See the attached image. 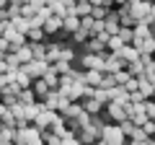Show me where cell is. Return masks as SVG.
Listing matches in <instances>:
<instances>
[{
    "instance_id": "9c48e42d",
    "label": "cell",
    "mask_w": 155,
    "mask_h": 145,
    "mask_svg": "<svg viewBox=\"0 0 155 145\" xmlns=\"http://www.w3.org/2000/svg\"><path fill=\"white\" fill-rule=\"evenodd\" d=\"M26 44L31 47L34 60H44V55H47V42H26Z\"/></svg>"
},
{
    "instance_id": "74e56055",
    "label": "cell",
    "mask_w": 155,
    "mask_h": 145,
    "mask_svg": "<svg viewBox=\"0 0 155 145\" xmlns=\"http://www.w3.org/2000/svg\"><path fill=\"white\" fill-rule=\"evenodd\" d=\"M150 145H155V137H150Z\"/></svg>"
},
{
    "instance_id": "44dd1931",
    "label": "cell",
    "mask_w": 155,
    "mask_h": 145,
    "mask_svg": "<svg viewBox=\"0 0 155 145\" xmlns=\"http://www.w3.org/2000/svg\"><path fill=\"white\" fill-rule=\"evenodd\" d=\"M122 39H119V36H109V42H106V52H119L122 49Z\"/></svg>"
},
{
    "instance_id": "3957f363",
    "label": "cell",
    "mask_w": 155,
    "mask_h": 145,
    "mask_svg": "<svg viewBox=\"0 0 155 145\" xmlns=\"http://www.w3.org/2000/svg\"><path fill=\"white\" fill-rule=\"evenodd\" d=\"M80 62H83L85 70H101V72L106 70V62H104V57H101V55H91V52H85V57Z\"/></svg>"
},
{
    "instance_id": "ffe728a7",
    "label": "cell",
    "mask_w": 155,
    "mask_h": 145,
    "mask_svg": "<svg viewBox=\"0 0 155 145\" xmlns=\"http://www.w3.org/2000/svg\"><path fill=\"white\" fill-rule=\"evenodd\" d=\"M70 39H72V42H78V44H85L91 36H88V31H85V29H78V31H72V34H70Z\"/></svg>"
},
{
    "instance_id": "1f68e13d",
    "label": "cell",
    "mask_w": 155,
    "mask_h": 145,
    "mask_svg": "<svg viewBox=\"0 0 155 145\" xmlns=\"http://www.w3.org/2000/svg\"><path fill=\"white\" fill-rule=\"evenodd\" d=\"M0 23H11V16H8V8H0Z\"/></svg>"
},
{
    "instance_id": "4fadbf2b",
    "label": "cell",
    "mask_w": 155,
    "mask_h": 145,
    "mask_svg": "<svg viewBox=\"0 0 155 145\" xmlns=\"http://www.w3.org/2000/svg\"><path fill=\"white\" fill-rule=\"evenodd\" d=\"M116 36L122 39V44H132V42H134V31H132V29H127V26H119Z\"/></svg>"
},
{
    "instance_id": "4dcf8cb0",
    "label": "cell",
    "mask_w": 155,
    "mask_h": 145,
    "mask_svg": "<svg viewBox=\"0 0 155 145\" xmlns=\"http://www.w3.org/2000/svg\"><path fill=\"white\" fill-rule=\"evenodd\" d=\"M104 5L106 8H119V5H124V0H104Z\"/></svg>"
},
{
    "instance_id": "52a82bcc",
    "label": "cell",
    "mask_w": 155,
    "mask_h": 145,
    "mask_svg": "<svg viewBox=\"0 0 155 145\" xmlns=\"http://www.w3.org/2000/svg\"><path fill=\"white\" fill-rule=\"evenodd\" d=\"M80 106H83V112H88V114H101V109H104V104L96 101L93 96H91V99H83V101H80Z\"/></svg>"
},
{
    "instance_id": "4316f807",
    "label": "cell",
    "mask_w": 155,
    "mask_h": 145,
    "mask_svg": "<svg viewBox=\"0 0 155 145\" xmlns=\"http://www.w3.org/2000/svg\"><path fill=\"white\" fill-rule=\"evenodd\" d=\"M129 104H145V96L140 93V91H132V93H127Z\"/></svg>"
},
{
    "instance_id": "cb8c5ba5",
    "label": "cell",
    "mask_w": 155,
    "mask_h": 145,
    "mask_svg": "<svg viewBox=\"0 0 155 145\" xmlns=\"http://www.w3.org/2000/svg\"><path fill=\"white\" fill-rule=\"evenodd\" d=\"M98 34H104V21H96L93 18V23L88 29V36H98Z\"/></svg>"
},
{
    "instance_id": "e0dca14e",
    "label": "cell",
    "mask_w": 155,
    "mask_h": 145,
    "mask_svg": "<svg viewBox=\"0 0 155 145\" xmlns=\"http://www.w3.org/2000/svg\"><path fill=\"white\" fill-rule=\"evenodd\" d=\"M16 55H18V60H21V65H26V62H31V60H34V55H31V47H28V44H23L21 49L16 52Z\"/></svg>"
},
{
    "instance_id": "277c9868",
    "label": "cell",
    "mask_w": 155,
    "mask_h": 145,
    "mask_svg": "<svg viewBox=\"0 0 155 145\" xmlns=\"http://www.w3.org/2000/svg\"><path fill=\"white\" fill-rule=\"evenodd\" d=\"M41 29H44L47 36H54V34L62 29V18H60V16H49V18L44 21V26H41Z\"/></svg>"
},
{
    "instance_id": "d6a6232c",
    "label": "cell",
    "mask_w": 155,
    "mask_h": 145,
    "mask_svg": "<svg viewBox=\"0 0 155 145\" xmlns=\"http://www.w3.org/2000/svg\"><path fill=\"white\" fill-rule=\"evenodd\" d=\"M129 145H150V140H129Z\"/></svg>"
},
{
    "instance_id": "9a60e30c",
    "label": "cell",
    "mask_w": 155,
    "mask_h": 145,
    "mask_svg": "<svg viewBox=\"0 0 155 145\" xmlns=\"http://www.w3.org/2000/svg\"><path fill=\"white\" fill-rule=\"evenodd\" d=\"M124 70H127L132 78H137V75H142V72H145V65H142L140 60H137V62H127V67H124Z\"/></svg>"
},
{
    "instance_id": "5b68a950",
    "label": "cell",
    "mask_w": 155,
    "mask_h": 145,
    "mask_svg": "<svg viewBox=\"0 0 155 145\" xmlns=\"http://www.w3.org/2000/svg\"><path fill=\"white\" fill-rule=\"evenodd\" d=\"M101 80H104V72L101 70H85V75H83V83L91 86V88H98Z\"/></svg>"
},
{
    "instance_id": "5bb4252c",
    "label": "cell",
    "mask_w": 155,
    "mask_h": 145,
    "mask_svg": "<svg viewBox=\"0 0 155 145\" xmlns=\"http://www.w3.org/2000/svg\"><path fill=\"white\" fill-rule=\"evenodd\" d=\"M132 31H134V39H147V36H153V31H150L147 23H137Z\"/></svg>"
},
{
    "instance_id": "d4e9b609",
    "label": "cell",
    "mask_w": 155,
    "mask_h": 145,
    "mask_svg": "<svg viewBox=\"0 0 155 145\" xmlns=\"http://www.w3.org/2000/svg\"><path fill=\"white\" fill-rule=\"evenodd\" d=\"M60 60L62 62H72V60H75V52H72L70 47H62V49H60Z\"/></svg>"
},
{
    "instance_id": "8fae6325",
    "label": "cell",
    "mask_w": 155,
    "mask_h": 145,
    "mask_svg": "<svg viewBox=\"0 0 155 145\" xmlns=\"http://www.w3.org/2000/svg\"><path fill=\"white\" fill-rule=\"evenodd\" d=\"M11 29H16L18 34H26L28 31V21L23 16H16V18H11Z\"/></svg>"
},
{
    "instance_id": "7402d4cb",
    "label": "cell",
    "mask_w": 155,
    "mask_h": 145,
    "mask_svg": "<svg viewBox=\"0 0 155 145\" xmlns=\"http://www.w3.org/2000/svg\"><path fill=\"white\" fill-rule=\"evenodd\" d=\"M16 83L21 86V88H31V83H34V80L28 78V75H26L23 70H18V72H16Z\"/></svg>"
},
{
    "instance_id": "7a4b0ae2",
    "label": "cell",
    "mask_w": 155,
    "mask_h": 145,
    "mask_svg": "<svg viewBox=\"0 0 155 145\" xmlns=\"http://www.w3.org/2000/svg\"><path fill=\"white\" fill-rule=\"evenodd\" d=\"M75 137H78V143H80V145H96L101 140V130L93 127V124H88V127H83Z\"/></svg>"
},
{
    "instance_id": "f546056e",
    "label": "cell",
    "mask_w": 155,
    "mask_h": 145,
    "mask_svg": "<svg viewBox=\"0 0 155 145\" xmlns=\"http://www.w3.org/2000/svg\"><path fill=\"white\" fill-rule=\"evenodd\" d=\"M60 145H80V143H78L75 135H67V137H62V143H60Z\"/></svg>"
},
{
    "instance_id": "30bf717a",
    "label": "cell",
    "mask_w": 155,
    "mask_h": 145,
    "mask_svg": "<svg viewBox=\"0 0 155 145\" xmlns=\"http://www.w3.org/2000/svg\"><path fill=\"white\" fill-rule=\"evenodd\" d=\"M75 16L78 18L91 16V3H88V0H75Z\"/></svg>"
},
{
    "instance_id": "e575fe53",
    "label": "cell",
    "mask_w": 155,
    "mask_h": 145,
    "mask_svg": "<svg viewBox=\"0 0 155 145\" xmlns=\"http://www.w3.org/2000/svg\"><path fill=\"white\" fill-rule=\"evenodd\" d=\"M5 55H8L5 49H0V62H5Z\"/></svg>"
},
{
    "instance_id": "2e32d148",
    "label": "cell",
    "mask_w": 155,
    "mask_h": 145,
    "mask_svg": "<svg viewBox=\"0 0 155 145\" xmlns=\"http://www.w3.org/2000/svg\"><path fill=\"white\" fill-rule=\"evenodd\" d=\"M0 122H3V127H11V130H16V127H18V122H16V117L11 114V109H5V112H3Z\"/></svg>"
},
{
    "instance_id": "f1b7e54d",
    "label": "cell",
    "mask_w": 155,
    "mask_h": 145,
    "mask_svg": "<svg viewBox=\"0 0 155 145\" xmlns=\"http://www.w3.org/2000/svg\"><path fill=\"white\" fill-rule=\"evenodd\" d=\"M142 130H145V135H147V137H153V135H155V122H153V119H150V122L145 124Z\"/></svg>"
},
{
    "instance_id": "ac0fdd59",
    "label": "cell",
    "mask_w": 155,
    "mask_h": 145,
    "mask_svg": "<svg viewBox=\"0 0 155 145\" xmlns=\"http://www.w3.org/2000/svg\"><path fill=\"white\" fill-rule=\"evenodd\" d=\"M18 101H21V104H34L36 96H34L31 88H21V91H18Z\"/></svg>"
},
{
    "instance_id": "8992f818",
    "label": "cell",
    "mask_w": 155,
    "mask_h": 145,
    "mask_svg": "<svg viewBox=\"0 0 155 145\" xmlns=\"http://www.w3.org/2000/svg\"><path fill=\"white\" fill-rule=\"evenodd\" d=\"M116 55L122 57V60H124V62H137V60H140V52H137V49H134V47H132V44H124V47H122V49L116 52Z\"/></svg>"
},
{
    "instance_id": "484cf974",
    "label": "cell",
    "mask_w": 155,
    "mask_h": 145,
    "mask_svg": "<svg viewBox=\"0 0 155 145\" xmlns=\"http://www.w3.org/2000/svg\"><path fill=\"white\" fill-rule=\"evenodd\" d=\"M145 114H147V119H155V99L145 101Z\"/></svg>"
},
{
    "instance_id": "7c38bea8",
    "label": "cell",
    "mask_w": 155,
    "mask_h": 145,
    "mask_svg": "<svg viewBox=\"0 0 155 145\" xmlns=\"http://www.w3.org/2000/svg\"><path fill=\"white\" fill-rule=\"evenodd\" d=\"M26 42H47L44 29H28L26 31Z\"/></svg>"
},
{
    "instance_id": "d6986e66",
    "label": "cell",
    "mask_w": 155,
    "mask_h": 145,
    "mask_svg": "<svg viewBox=\"0 0 155 145\" xmlns=\"http://www.w3.org/2000/svg\"><path fill=\"white\" fill-rule=\"evenodd\" d=\"M106 13H109L106 5H91V18H96V21H104Z\"/></svg>"
},
{
    "instance_id": "6da1fadb",
    "label": "cell",
    "mask_w": 155,
    "mask_h": 145,
    "mask_svg": "<svg viewBox=\"0 0 155 145\" xmlns=\"http://www.w3.org/2000/svg\"><path fill=\"white\" fill-rule=\"evenodd\" d=\"M21 70L26 72L31 80H39L47 70H49V62L47 60H31V62H26V65H21Z\"/></svg>"
},
{
    "instance_id": "836d02e7",
    "label": "cell",
    "mask_w": 155,
    "mask_h": 145,
    "mask_svg": "<svg viewBox=\"0 0 155 145\" xmlns=\"http://www.w3.org/2000/svg\"><path fill=\"white\" fill-rule=\"evenodd\" d=\"M91 5H104V0H88Z\"/></svg>"
},
{
    "instance_id": "f35d334b",
    "label": "cell",
    "mask_w": 155,
    "mask_h": 145,
    "mask_svg": "<svg viewBox=\"0 0 155 145\" xmlns=\"http://www.w3.org/2000/svg\"><path fill=\"white\" fill-rule=\"evenodd\" d=\"M142 3H155V0H142Z\"/></svg>"
},
{
    "instance_id": "603a6c76",
    "label": "cell",
    "mask_w": 155,
    "mask_h": 145,
    "mask_svg": "<svg viewBox=\"0 0 155 145\" xmlns=\"http://www.w3.org/2000/svg\"><path fill=\"white\" fill-rule=\"evenodd\" d=\"M36 11H39V8H34L31 3H23V5H21V16L26 18V21H28V18H34V16H36Z\"/></svg>"
},
{
    "instance_id": "ba28073f",
    "label": "cell",
    "mask_w": 155,
    "mask_h": 145,
    "mask_svg": "<svg viewBox=\"0 0 155 145\" xmlns=\"http://www.w3.org/2000/svg\"><path fill=\"white\" fill-rule=\"evenodd\" d=\"M31 91H34V96H36V101H44V99H47V93H49V88H47V83H44L41 78L31 83Z\"/></svg>"
},
{
    "instance_id": "ab89813d",
    "label": "cell",
    "mask_w": 155,
    "mask_h": 145,
    "mask_svg": "<svg viewBox=\"0 0 155 145\" xmlns=\"http://www.w3.org/2000/svg\"><path fill=\"white\" fill-rule=\"evenodd\" d=\"M0 130H3V122H0Z\"/></svg>"
},
{
    "instance_id": "83f0119b",
    "label": "cell",
    "mask_w": 155,
    "mask_h": 145,
    "mask_svg": "<svg viewBox=\"0 0 155 145\" xmlns=\"http://www.w3.org/2000/svg\"><path fill=\"white\" fill-rule=\"evenodd\" d=\"M137 86H140V83H137V78H129V80H127V83H124V86H122V88H124V91H127V93H132V91H137Z\"/></svg>"
},
{
    "instance_id": "d590c367",
    "label": "cell",
    "mask_w": 155,
    "mask_h": 145,
    "mask_svg": "<svg viewBox=\"0 0 155 145\" xmlns=\"http://www.w3.org/2000/svg\"><path fill=\"white\" fill-rule=\"evenodd\" d=\"M5 26H8V23H0V36H3V34H5Z\"/></svg>"
},
{
    "instance_id": "8d00e7d4",
    "label": "cell",
    "mask_w": 155,
    "mask_h": 145,
    "mask_svg": "<svg viewBox=\"0 0 155 145\" xmlns=\"http://www.w3.org/2000/svg\"><path fill=\"white\" fill-rule=\"evenodd\" d=\"M0 8H8V0H0Z\"/></svg>"
}]
</instances>
